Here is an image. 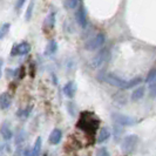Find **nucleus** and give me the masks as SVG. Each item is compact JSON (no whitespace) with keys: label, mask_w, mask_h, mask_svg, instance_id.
<instances>
[{"label":"nucleus","mask_w":156,"mask_h":156,"mask_svg":"<svg viewBox=\"0 0 156 156\" xmlns=\"http://www.w3.org/2000/svg\"><path fill=\"white\" fill-rule=\"evenodd\" d=\"M109 56H110L109 49H107V48L101 49L98 54L94 56L93 60H92V66H93V68H100V67H102L105 63L109 60Z\"/></svg>","instance_id":"obj_1"},{"label":"nucleus","mask_w":156,"mask_h":156,"mask_svg":"<svg viewBox=\"0 0 156 156\" xmlns=\"http://www.w3.org/2000/svg\"><path fill=\"white\" fill-rule=\"evenodd\" d=\"M102 80H103L105 82L109 83L110 86L117 87V88H121V89H126L127 82H128V81H126L123 79L116 76V75L113 74V73H107V74H105V76L102 78Z\"/></svg>","instance_id":"obj_2"},{"label":"nucleus","mask_w":156,"mask_h":156,"mask_svg":"<svg viewBox=\"0 0 156 156\" xmlns=\"http://www.w3.org/2000/svg\"><path fill=\"white\" fill-rule=\"evenodd\" d=\"M105 40H106V37L103 33H99L96 34L95 37H93L92 39H89L85 44V48L87 51H96L99 49L100 47L105 44Z\"/></svg>","instance_id":"obj_3"},{"label":"nucleus","mask_w":156,"mask_h":156,"mask_svg":"<svg viewBox=\"0 0 156 156\" xmlns=\"http://www.w3.org/2000/svg\"><path fill=\"white\" fill-rule=\"evenodd\" d=\"M112 119L116 122L117 125L121 126H133L136 122V120L134 117L125 115V114H121V113H113L112 114Z\"/></svg>","instance_id":"obj_4"},{"label":"nucleus","mask_w":156,"mask_h":156,"mask_svg":"<svg viewBox=\"0 0 156 156\" xmlns=\"http://www.w3.org/2000/svg\"><path fill=\"white\" fill-rule=\"evenodd\" d=\"M137 141H139V137L136 136V135H128V136H126L123 142H122V150L125 151V153H130V151H133L135 147H136V143H137Z\"/></svg>","instance_id":"obj_5"},{"label":"nucleus","mask_w":156,"mask_h":156,"mask_svg":"<svg viewBox=\"0 0 156 156\" xmlns=\"http://www.w3.org/2000/svg\"><path fill=\"white\" fill-rule=\"evenodd\" d=\"M31 52V45L28 42H21L19 45H14L13 49H12V55H26Z\"/></svg>","instance_id":"obj_6"},{"label":"nucleus","mask_w":156,"mask_h":156,"mask_svg":"<svg viewBox=\"0 0 156 156\" xmlns=\"http://www.w3.org/2000/svg\"><path fill=\"white\" fill-rule=\"evenodd\" d=\"M75 19H76V23L82 27V28H86L87 27V16H86V11L83 7L78 8V11L75 12Z\"/></svg>","instance_id":"obj_7"},{"label":"nucleus","mask_w":156,"mask_h":156,"mask_svg":"<svg viewBox=\"0 0 156 156\" xmlns=\"http://www.w3.org/2000/svg\"><path fill=\"white\" fill-rule=\"evenodd\" d=\"M63 93L65 95L67 96V98H74V95L76 93V85H75V82H73V81H69V82H67L65 87H63Z\"/></svg>","instance_id":"obj_8"},{"label":"nucleus","mask_w":156,"mask_h":156,"mask_svg":"<svg viewBox=\"0 0 156 156\" xmlns=\"http://www.w3.org/2000/svg\"><path fill=\"white\" fill-rule=\"evenodd\" d=\"M0 134H1L2 139L5 141H9L12 139L13 134H12V130H11L9 126L7 125V122H4V123L1 125V127H0Z\"/></svg>","instance_id":"obj_9"},{"label":"nucleus","mask_w":156,"mask_h":156,"mask_svg":"<svg viewBox=\"0 0 156 156\" xmlns=\"http://www.w3.org/2000/svg\"><path fill=\"white\" fill-rule=\"evenodd\" d=\"M62 139V132L60 130V129H54L51 135H49V143L51 144H58V143H60V141Z\"/></svg>","instance_id":"obj_10"},{"label":"nucleus","mask_w":156,"mask_h":156,"mask_svg":"<svg viewBox=\"0 0 156 156\" xmlns=\"http://www.w3.org/2000/svg\"><path fill=\"white\" fill-rule=\"evenodd\" d=\"M11 96L8 93H2L0 95V108L1 109H7L11 106Z\"/></svg>","instance_id":"obj_11"},{"label":"nucleus","mask_w":156,"mask_h":156,"mask_svg":"<svg viewBox=\"0 0 156 156\" xmlns=\"http://www.w3.org/2000/svg\"><path fill=\"white\" fill-rule=\"evenodd\" d=\"M144 92H146V88L143 86L136 88L133 93H132V101L136 102L139 101V100H141L143 98V95H144Z\"/></svg>","instance_id":"obj_12"},{"label":"nucleus","mask_w":156,"mask_h":156,"mask_svg":"<svg viewBox=\"0 0 156 156\" xmlns=\"http://www.w3.org/2000/svg\"><path fill=\"white\" fill-rule=\"evenodd\" d=\"M110 137V130L108 128H102L99 133V136H98V142L99 143H103L108 140Z\"/></svg>","instance_id":"obj_13"},{"label":"nucleus","mask_w":156,"mask_h":156,"mask_svg":"<svg viewBox=\"0 0 156 156\" xmlns=\"http://www.w3.org/2000/svg\"><path fill=\"white\" fill-rule=\"evenodd\" d=\"M56 49H58V44H56V41H55V40H51L46 47V54L47 55L54 54L55 52H56Z\"/></svg>","instance_id":"obj_14"},{"label":"nucleus","mask_w":156,"mask_h":156,"mask_svg":"<svg viewBox=\"0 0 156 156\" xmlns=\"http://www.w3.org/2000/svg\"><path fill=\"white\" fill-rule=\"evenodd\" d=\"M41 137H38L35 140V143L32 148V156H39L40 154V150H41Z\"/></svg>","instance_id":"obj_15"},{"label":"nucleus","mask_w":156,"mask_h":156,"mask_svg":"<svg viewBox=\"0 0 156 156\" xmlns=\"http://www.w3.org/2000/svg\"><path fill=\"white\" fill-rule=\"evenodd\" d=\"M33 9H34V0H31L28 7L26 9V13H25V20L26 21H30L31 20L32 14H33Z\"/></svg>","instance_id":"obj_16"},{"label":"nucleus","mask_w":156,"mask_h":156,"mask_svg":"<svg viewBox=\"0 0 156 156\" xmlns=\"http://www.w3.org/2000/svg\"><path fill=\"white\" fill-rule=\"evenodd\" d=\"M9 28H11V23H4L1 27H0V40L4 39L6 35H7V33L9 32Z\"/></svg>","instance_id":"obj_17"},{"label":"nucleus","mask_w":156,"mask_h":156,"mask_svg":"<svg viewBox=\"0 0 156 156\" xmlns=\"http://www.w3.org/2000/svg\"><path fill=\"white\" fill-rule=\"evenodd\" d=\"M155 79H156V68H154V69H151L149 72L148 76L146 79V82H147V83H150V82H153Z\"/></svg>","instance_id":"obj_18"},{"label":"nucleus","mask_w":156,"mask_h":156,"mask_svg":"<svg viewBox=\"0 0 156 156\" xmlns=\"http://www.w3.org/2000/svg\"><path fill=\"white\" fill-rule=\"evenodd\" d=\"M79 5V0H67L66 1V7L73 9V8H76Z\"/></svg>","instance_id":"obj_19"},{"label":"nucleus","mask_w":156,"mask_h":156,"mask_svg":"<svg viewBox=\"0 0 156 156\" xmlns=\"http://www.w3.org/2000/svg\"><path fill=\"white\" fill-rule=\"evenodd\" d=\"M54 16H55L54 13H51L49 16H47V21L49 23V27H51V28H53V27H54V21H55Z\"/></svg>","instance_id":"obj_20"},{"label":"nucleus","mask_w":156,"mask_h":156,"mask_svg":"<svg viewBox=\"0 0 156 156\" xmlns=\"http://www.w3.org/2000/svg\"><path fill=\"white\" fill-rule=\"evenodd\" d=\"M96 156H110L109 153H108V150L106 148H100L98 150V153H96Z\"/></svg>","instance_id":"obj_21"},{"label":"nucleus","mask_w":156,"mask_h":156,"mask_svg":"<svg viewBox=\"0 0 156 156\" xmlns=\"http://www.w3.org/2000/svg\"><path fill=\"white\" fill-rule=\"evenodd\" d=\"M67 107H68V110H69L70 115H75V106H74V103L73 102H69L68 105H67Z\"/></svg>","instance_id":"obj_22"},{"label":"nucleus","mask_w":156,"mask_h":156,"mask_svg":"<svg viewBox=\"0 0 156 156\" xmlns=\"http://www.w3.org/2000/svg\"><path fill=\"white\" fill-rule=\"evenodd\" d=\"M114 130H115V139L119 137V136L122 134V128H121L120 126H117V125L114 126Z\"/></svg>","instance_id":"obj_23"},{"label":"nucleus","mask_w":156,"mask_h":156,"mask_svg":"<svg viewBox=\"0 0 156 156\" xmlns=\"http://www.w3.org/2000/svg\"><path fill=\"white\" fill-rule=\"evenodd\" d=\"M149 95L151 98H156V86L154 87L149 86Z\"/></svg>","instance_id":"obj_24"},{"label":"nucleus","mask_w":156,"mask_h":156,"mask_svg":"<svg viewBox=\"0 0 156 156\" xmlns=\"http://www.w3.org/2000/svg\"><path fill=\"white\" fill-rule=\"evenodd\" d=\"M26 1H27V0H18V1H16V9H20V8L23 6V4H25Z\"/></svg>","instance_id":"obj_25"},{"label":"nucleus","mask_w":156,"mask_h":156,"mask_svg":"<svg viewBox=\"0 0 156 156\" xmlns=\"http://www.w3.org/2000/svg\"><path fill=\"white\" fill-rule=\"evenodd\" d=\"M23 141V133H21L20 135H18V137H16V144H21Z\"/></svg>","instance_id":"obj_26"},{"label":"nucleus","mask_w":156,"mask_h":156,"mask_svg":"<svg viewBox=\"0 0 156 156\" xmlns=\"http://www.w3.org/2000/svg\"><path fill=\"white\" fill-rule=\"evenodd\" d=\"M23 156H32V149H30V148L25 149V150H23Z\"/></svg>","instance_id":"obj_27"},{"label":"nucleus","mask_w":156,"mask_h":156,"mask_svg":"<svg viewBox=\"0 0 156 156\" xmlns=\"http://www.w3.org/2000/svg\"><path fill=\"white\" fill-rule=\"evenodd\" d=\"M4 153H5V144L0 143V156H4Z\"/></svg>","instance_id":"obj_28"},{"label":"nucleus","mask_w":156,"mask_h":156,"mask_svg":"<svg viewBox=\"0 0 156 156\" xmlns=\"http://www.w3.org/2000/svg\"><path fill=\"white\" fill-rule=\"evenodd\" d=\"M2 65H4V60L0 58V76H1V69H2Z\"/></svg>","instance_id":"obj_29"},{"label":"nucleus","mask_w":156,"mask_h":156,"mask_svg":"<svg viewBox=\"0 0 156 156\" xmlns=\"http://www.w3.org/2000/svg\"><path fill=\"white\" fill-rule=\"evenodd\" d=\"M150 86H151V87L156 86V79L154 80V81H153V82H150Z\"/></svg>","instance_id":"obj_30"}]
</instances>
